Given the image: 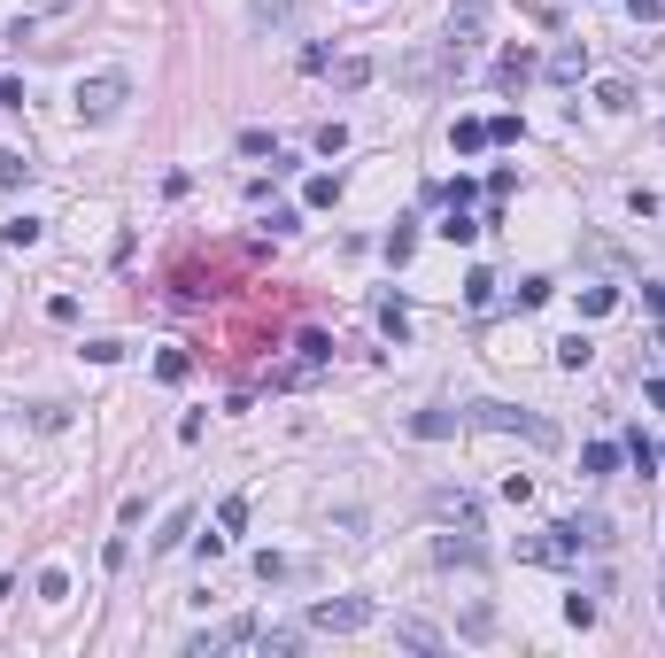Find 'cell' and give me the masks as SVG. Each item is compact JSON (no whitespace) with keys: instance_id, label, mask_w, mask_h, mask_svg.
Listing matches in <instances>:
<instances>
[{"instance_id":"1","label":"cell","mask_w":665,"mask_h":658,"mask_svg":"<svg viewBox=\"0 0 665 658\" xmlns=\"http://www.w3.org/2000/svg\"><path fill=\"white\" fill-rule=\"evenodd\" d=\"M464 426H480V434H519V442H534V449H557V442H565V434H557V419L519 411V403H472V411H464Z\"/></svg>"},{"instance_id":"2","label":"cell","mask_w":665,"mask_h":658,"mask_svg":"<svg viewBox=\"0 0 665 658\" xmlns=\"http://www.w3.org/2000/svg\"><path fill=\"white\" fill-rule=\"evenodd\" d=\"M124 101H132V78H124V70H93V78H78V93H70L78 124H109Z\"/></svg>"},{"instance_id":"3","label":"cell","mask_w":665,"mask_h":658,"mask_svg":"<svg viewBox=\"0 0 665 658\" xmlns=\"http://www.w3.org/2000/svg\"><path fill=\"white\" fill-rule=\"evenodd\" d=\"M580 550H588V535H580V519H557L550 535L519 542V558H526V566H573Z\"/></svg>"},{"instance_id":"4","label":"cell","mask_w":665,"mask_h":658,"mask_svg":"<svg viewBox=\"0 0 665 658\" xmlns=\"http://www.w3.org/2000/svg\"><path fill=\"white\" fill-rule=\"evenodd\" d=\"M310 628H318V635H356V628H372V597H318V604H310Z\"/></svg>"},{"instance_id":"5","label":"cell","mask_w":665,"mask_h":658,"mask_svg":"<svg viewBox=\"0 0 665 658\" xmlns=\"http://www.w3.org/2000/svg\"><path fill=\"white\" fill-rule=\"evenodd\" d=\"M372 70H379L372 55H341V62H325V78H333V86H341V93H356V86H372Z\"/></svg>"},{"instance_id":"6","label":"cell","mask_w":665,"mask_h":658,"mask_svg":"<svg viewBox=\"0 0 665 658\" xmlns=\"http://www.w3.org/2000/svg\"><path fill=\"white\" fill-rule=\"evenodd\" d=\"M395 643H403V651H449V635H441L434 620H395Z\"/></svg>"},{"instance_id":"7","label":"cell","mask_w":665,"mask_h":658,"mask_svg":"<svg viewBox=\"0 0 665 658\" xmlns=\"http://www.w3.org/2000/svg\"><path fill=\"white\" fill-rule=\"evenodd\" d=\"M550 78L557 86H580V78H588V47H580V39H565V47L550 55Z\"/></svg>"},{"instance_id":"8","label":"cell","mask_w":665,"mask_h":658,"mask_svg":"<svg viewBox=\"0 0 665 658\" xmlns=\"http://www.w3.org/2000/svg\"><path fill=\"white\" fill-rule=\"evenodd\" d=\"M194 535V504H178L171 519H163V535H147V550H155V558H163V550H178V542Z\"/></svg>"},{"instance_id":"9","label":"cell","mask_w":665,"mask_h":658,"mask_svg":"<svg viewBox=\"0 0 665 658\" xmlns=\"http://www.w3.org/2000/svg\"><path fill=\"white\" fill-rule=\"evenodd\" d=\"M457 426H464V411H418V419H410V434H418V442H449Z\"/></svg>"},{"instance_id":"10","label":"cell","mask_w":665,"mask_h":658,"mask_svg":"<svg viewBox=\"0 0 665 658\" xmlns=\"http://www.w3.org/2000/svg\"><path fill=\"white\" fill-rule=\"evenodd\" d=\"M434 511H441V519H464V527H480V504H472L464 488H434Z\"/></svg>"},{"instance_id":"11","label":"cell","mask_w":665,"mask_h":658,"mask_svg":"<svg viewBox=\"0 0 665 658\" xmlns=\"http://www.w3.org/2000/svg\"><path fill=\"white\" fill-rule=\"evenodd\" d=\"M449 31L480 39V31H488V0H457V8H449Z\"/></svg>"},{"instance_id":"12","label":"cell","mask_w":665,"mask_h":658,"mask_svg":"<svg viewBox=\"0 0 665 658\" xmlns=\"http://www.w3.org/2000/svg\"><path fill=\"white\" fill-rule=\"evenodd\" d=\"M449 148H457V155H480V148H488V124H480V117H457Z\"/></svg>"},{"instance_id":"13","label":"cell","mask_w":665,"mask_h":658,"mask_svg":"<svg viewBox=\"0 0 665 658\" xmlns=\"http://www.w3.org/2000/svg\"><path fill=\"white\" fill-rule=\"evenodd\" d=\"M294 573H310V566H302V558H279V550L256 558V581H294Z\"/></svg>"},{"instance_id":"14","label":"cell","mask_w":665,"mask_h":658,"mask_svg":"<svg viewBox=\"0 0 665 658\" xmlns=\"http://www.w3.org/2000/svg\"><path fill=\"white\" fill-rule=\"evenodd\" d=\"M434 558H441V566H480V542H457V535H441V542H434Z\"/></svg>"},{"instance_id":"15","label":"cell","mask_w":665,"mask_h":658,"mask_svg":"<svg viewBox=\"0 0 665 658\" xmlns=\"http://www.w3.org/2000/svg\"><path fill=\"white\" fill-rule=\"evenodd\" d=\"M302 202H310V210H333V202H341V179H333V171H318V179L302 186Z\"/></svg>"},{"instance_id":"16","label":"cell","mask_w":665,"mask_h":658,"mask_svg":"<svg viewBox=\"0 0 665 658\" xmlns=\"http://www.w3.org/2000/svg\"><path fill=\"white\" fill-rule=\"evenodd\" d=\"M441 240H457V248H464V240H480V225L464 217V202H449V217H441Z\"/></svg>"},{"instance_id":"17","label":"cell","mask_w":665,"mask_h":658,"mask_svg":"<svg viewBox=\"0 0 665 658\" xmlns=\"http://www.w3.org/2000/svg\"><path fill=\"white\" fill-rule=\"evenodd\" d=\"M526 70H534V55H526V47H511V55L495 62V78H503V86H526Z\"/></svg>"},{"instance_id":"18","label":"cell","mask_w":665,"mask_h":658,"mask_svg":"<svg viewBox=\"0 0 665 658\" xmlns=\"http://www.w3.org/2000/svg\"><path fill=\"white\" fill-rule=\"evenodd\" d=\"M240 527H248V496H225L217 504V535H240Z\"/></svg>"},{"instance_id":"19","label":"cell","mask_w":665,"mask_h":658,"mask_svg":"<svg viewBox=\"0 0 665 658\" xmlns=\"http://www.w3.org/2000/svg\"><path fill=\"white\" fill-rule=\"evenodd\" d=\"M611 465H619V449H611V442H588V449H580V473H611Z\"/></svg>"},{"instance_id":"20","label":"cell","mask_w":665,"mask_h":658,"mask_svg":"<svg viewBox=\"0 0 665 658\" xmlns=\"http://www.w3.org/2000/svg\"><path fill=\"white\" fill-rule=\"evenodd\" d=\"M464 302H472V310H488V302H495V271H472V279H464Z\"/></svg>"},{"instance_id":"21","label":"cell","mask_w":665,"mask_h":658,"mask_svg":"<svg viewBox=\"0 0 665 658\" xmlns=\"http://www.w3.org/2000/svg\"><path fill=\"white\" fill-rule=\"evenodd\" d=\"M0 240H8V248H31V240H39V217H8V225H0Z\"/></svg>"},{"instance_id":"22","label":"cell","mask_w":665,"mask_h":658,"mask_svg":"<svg viewBox=\"0 0 665 658\" xmlns=\"http://www.w3.org/2000/svg\"><path fill=\"white\" fill-rule=\"evenodd\" d=\"M379 326H387V333H395V341H403V333H410V310H403V302H395V295H387V302H379Z\"/></svg>"},{"instance_id":"23","label":"cell","mask_w":665,"mask_h":658,"mask_svg":"<svg viewBox=\"0 0 665 658\" xmlns=\"http://www.w3.org/2000/svg\"><path fill=\"white\" fill-rule=\"evenodd\" d=\"M24 179H31V163L16 148H0V186H24Z\"/></svg>"},{"instance_id":"24","label":"cell","mask_w":665,"mask_h":658,"mask_svg":"<svg viewBox=\"0 0 665 658\" xmlns=\"http://www.w3.org/2000/svg\"><path fill=\"white\" fill-rule=\"evenodd\" d=\"M611 302H619V295H611V287H580V318H604Z\"/></svg>"},{"instance_id":"25","label":"cell","mask_w":665,"mask_h":658,"mask_svg":"<svg viewBox=\"0 0 665 658\" xmlns=\"http://www.w3.org/2000/svg\"><path fill=\"white\" fill-rule=\"evenodd\" d=\"M39 597H47V604H62V597H70V573H62V566H47V573H39Z\"/></svg>"},{"instance_id":"26","label":"cell","mask_w":665,"mask_h":658,"mask_svg":"<svg viewBox=\"0 0 665 658\" xmlns=\"http://www.w3.org/2000/svg\"><path fill=\"white\" fill-rule=\"evenodd\" d=\"M588 357H596V349H588L580 333H573V341H557V364H565V372H580V364H588Z\"/></svg>"},{"instance_id":"27","label":"cell","mask_w":665,"mask_h":658,"mask_svg":"<svg viewBox=\"0 0 665 658\" xmlns=\"http://www.w3.org/2000/svg\"><path fill=\"white\" fill-rule=\"evenodd\" d=\"M248 16H256V24H287L294 8H287V0H248Z\"/></svg>"},{"instance_id":"28","label":"cell","mask_w":665,"mask_h":658,"mask_svg":"<svg viewBox=\"0 0 665 658\" xmlns=\"http://www.w3.org/2000/svg\"><path fill=\"white\" fill-rule=\"evenodd\" d=\"M550 302V279H519V310H542Z\"/></svg>"},{"instance_id":"29","label":"cell","mask_w":665,"mask_h":658,"mask_svg":"<svg viewBox=\"0 0 665 658\" xmlns=\"http://www.w3.org/2000/svg\"><path fill=\"white\" fill-rule=\"evenodd\" d=\"M155 372H163V380H186L194 364H186V349H163V357H155Z\"/></svg>"}]
</instances>
